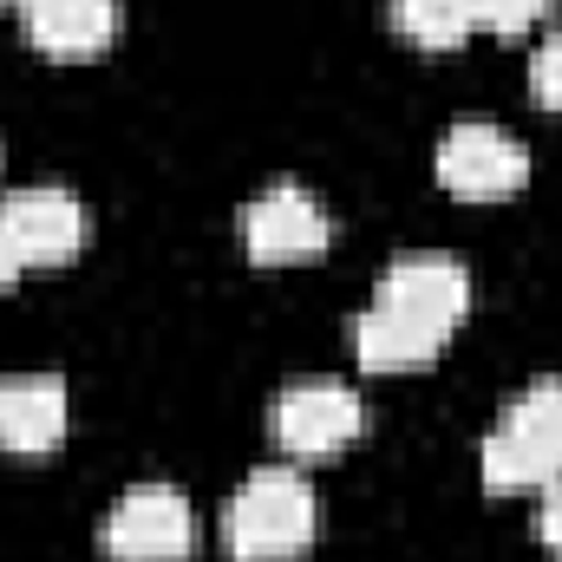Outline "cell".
Segmentation results:
<instances>
[{"instance_id":"cell-2","label":"cell","mask_w":562,"mask_h":562,"mask_svg":"<svg viewBox=\"0 0 562 562\" xmlns=\"http://www.w3.org/2000/svg\"><path fill=\"white\" fill-rule=\"evenodd\" d=\"M484 484L491 491H550L562 484V380H530L497 425L484 431Z\"/></svg>"},{"instance_id":"cell-9","label":"cell","mask_w":562,"mask_h":562,"mask_svg":"<svg viewBox=\"0 0 562 562\" xmlns=\"http://www.w3.org/2000/svg\"><path fill=\"white\" fill-rule=\"evenodd\" d=\"M66 425H72V400L59 373H0V451L20 458L59 451Z\"/></svg>"},{"instance_id":"cell-15","label":"cell","mask_w":562,"mask_h":562,"mask_svg":"<svg viewBox=\"0 0 562 562\" xmlns=\"http://www.w3.org/2000/svg\"><path fill=\"white\" fill-rule=\"evenodd\" d=\"M537 543L562 562V484H550V491H543V510H537Z\"/></svg>"},{"instance_id":"cell-10","label":"cell","mask_w":562,"mask_h":562,"mask_svg":"<svg viewBox=\"0 0 562 562\" xmlns=\"http://www.w3.org/2000/svg\"><path fill=\"white\" fill-rule=\"evenodd\" d=\"M445 340H451V334L425 327V321L386 307V301H367V307L353 314V353H360L367 373H413V367H431V360L445 353Z\"/></svg>"},{"instance_id":"cell-13","label":"cell","mask_w":562,"mask_h":562,"mask_svg":"<svg viewBox=\"0 0 562 562\" xmlns=\"http://www.w3.org/2000/svg\"><path fill=\"white\" fill-rule=\"evenodd\" d=\"M557 13V0H471V20L477 26H491V33H504V40H517V33H530V26H543Z\"/></svg>"},{"instance_id":"cell-17","label":"cell","mask_w":562,"mask_h":562,"mask_svg":"<svg viewBox=\"0 0 562 562\" xmlns=\"http://www.w3.org/2000/svg\"><path fill=\"white\" fill-rule=\"evenodd\" d=\"M0 7H33V0H0Z\"/></svg>"},{"instance_id":"cell-14","label":"cell","mask_w":562,"mask_h":562,"mask_svg":"<svg viewBox=\"0 0 562 562\" xmlns=\"http://www.w3.org/2000/svg\"><path fill=\"white\" fill-rule=\"evenodd\" d=\"M530 99L562 112V33H550L537 53H530Z\"/></svg>"},{"instance_id":"cell-4","label":"cell","mask_w":562,"mask_h":562,"mask_svg":"<svg viewBox=\"0 0 562 562\" xmlns=\"http://www.w3.org/2000/svg\"><path fill=\"white\" fill-rule=\"evenodd\" d=\"M360 431H367V406L340 380H301L269 406V438L281 445V458H301V464L340 458Z\"/></svg>"},{"instance_id":"cell-12","label":"cell","mask_w":562,"mask_h":562,"mask_svg":"<svg viewBox=\"0 0 562 562\" xmlns=\"http://www.w3.org/2000/svg\"><path fill=\"white\" fill-rule=\"evenodd\" d=\"M393 33H406L425 53H451L477 33L471 0H393Z\"/></svg>"},{"instance_id":"cell-3","label":"cell","mask_w":562,"mask_h":562,"mask_svg":"<svg viewBox=\"0 0 562 562\" xmlns=\"http://www.w3.org/2000/svg\"><path fill=\"white\" fill-rule=\"evenodd\" d=\"M99 543L112 562H183L196 550V510L177 484H138L105 510Z\"/></svg>"},{"instance_id":"cell-6","label":"cell","mask_w":562,"mask_h":562,"mask_svg":"<svg viewBox=\"0 0 562 562\" xmlns=\"http://www.w3.org/2000/svg\"><path fill=\"white\" fill-rule=\"evenodd\" d=\"M431 170H438V183H445L451 196H464V203H497V196H517V190H524L530 150L510 138V132L484 125V119H458V125L445 132V144H438Z\"/></svg>"},{"instance_id":"cell-5","label":"cell","mask_w":562,"mask_h":562,"mask_svg":"<svg viewBox=\"0 0 562 562\" xmlns=\"http://www.w3.org/2000/svg\"><path fill=\"white\" fill-rule=\"evenodd\" d=\"M0 236L7 249L20 256V269H59L86 249L92 236V216L72 190L59 183H26L13 196H0Z\"/></svg>"},{"instance_id":"cell-16","label":"cell","mask_w":562,"mask_h":562,"mask_svg":"<svg viewBox=\"0 0 562 562\" xmlns=\"http://www.w3.org/2000/svg\"><path fill=\"white\" fill-rule=\"evenodd\" d=\"M20 276H26V269H20V256L7 249V236H0V294H7V288H13Z\"/></svg>"},{"instance_id":"cell-11","label":"cell","mask_w":562,"mask_h":562,"mask_svg":"<svg viewBox=\"0 0 562 562\" xmlns=\"http://www.w3.org/2000/svg\"><path fill=\"white\" fill-rule=\"evenodd\" d=\"M119 33V0H33L26 40L53 59H92Z\"/></svg>"},{"instance_id":"cell-7","label":"cell","mask_w":562,"mask_h":562,"mask_svg":"<svg viewBox=\"0 0 562 562\" xmlns=\"http://www.w3.org/2000/svg\"><path fill=\"white\" fill-rule=\"evenodd\" d=\"M334 243V216L314 203V190H301V183H269L262 196H249V210H243V249H249V262H262V269H288V262H314L321 249Z\"/></svg>"},{"instance_id":"cell-1","label":"cell","mask_w":562,"mask_h":562,"mask_svg":"<svg viewBox=\"0 0 562 562\" xmlns=\"http://www.w3.org/2000/svg\"><path fill=\"white\" fill-rule=\"evenodd\" d=\"M314 530H321V504L294 464L249 471L223 510V543L236 562H294L314 550Z\"/></svg>"},{"instance_id":"cell-8","label":"cell","mask_w":562,"mask_h":562,"mask_svg":"<svg viewBox=\"0 0 562 562\" xmlns=\"http://www.w3.org/2000/svg\"><path fill=\"white\" fill-rule=\"evenodd\" d=\"M373 301H386V307L413 314V321H425V327L451 334V327L471 314V269H464L458 256L413 249V256H393V262L380 269V288H373Z\"/></svg>"}]
</instances>
